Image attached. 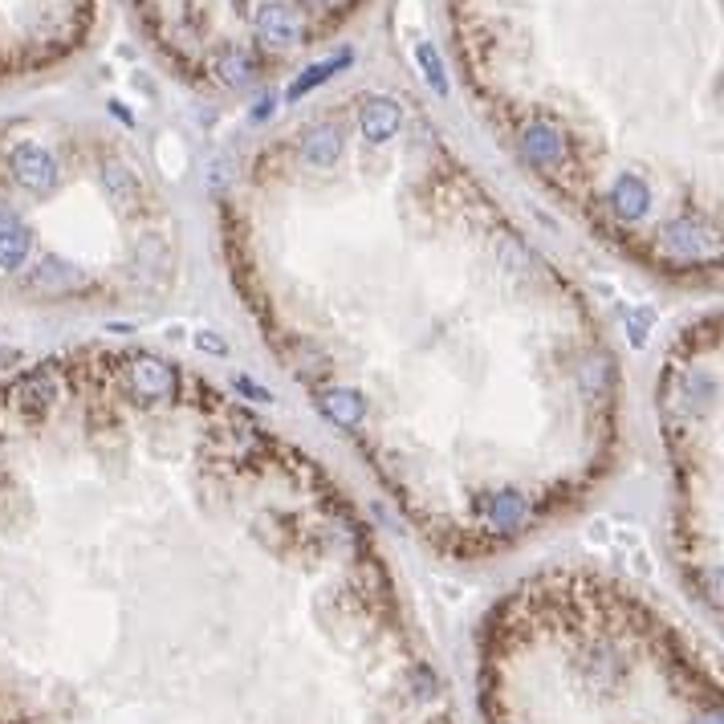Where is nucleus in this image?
Here are the masks:
<instances>
[{"label": "nucleus", "mask_w": 724, "mask_h": 724, "mask_svg": "<svg viewBox=\"0 0 724 724\" xmlns=\"http://www.w3.org/2000/svg\"><path fill=\"white\" fill-rule=\"evenodd\" d=\"M0 724H460L371 521L184 358L0 383Z\"/></svg>", "instance_id": "obj_1"}, {"label": "nucleus", "mask_w": 724, "mask_h": 724, "mask_svg": "<svg viewBox=\"0 0 724 724\" xmlns=\"http://www.w3.org/2000/svg\"><path fill=\"white\" fill-rule=\"evenodd\" d=\"M228 281L310 407L444 558L521 550L623 444L586 293L391 94L314 114L232 175Z\"/></svg>", "instance_id": "obj_2"}, {"label": "nucleus", "mask_w": 724, "mask_h": 724, "mask_svg": "<svg viewBox=\"0 0 724 724\" xmlns=\"http://www.w3.org/2000/svg\"><path fill=\"white\" fill-rule=\"evenodd\" d=\"M476 708L480 724H720V680L647 594L554 566L480 619Z\"/></svg>", "instance_id": "obj_3"}, {"label": "nucleus", "mask_w": 724, "mask_h": 724, "mask_svg": "<svg viewBox=\"0 0 724 724\" xmlns=\"http://www.w3.org/2000/svg\"><path fill=\"white\" fill-rule=\"evenodd\" d=\"M175 224L123 151L17 135L0 151V281L74 310H143L175 289Z\"/></svg>", "instance_id": "obj_4"}, {"label": "nucleus", "mask_w": 724, "mask_h": 724, "mask_svg": "<svg viewBox=\"0 0 724 724\" xmlns=\"http://www.w3.org/2000/svg\"><path fill=\"white\" fill-rule=\"evenodd\" d=\"M724 362H720V314H700L688 322L663 354L655 379V424L663 460H668L672 489V554L688 598L720 623V399H724Z\"/></svg>", "instance_id": "obj_5"}]
</instances>
